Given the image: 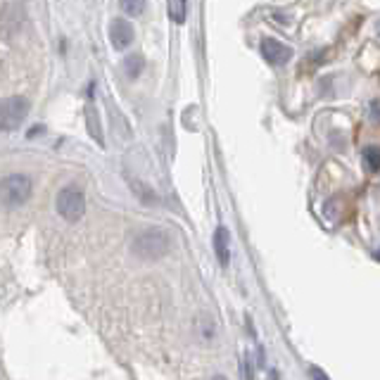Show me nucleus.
I'll return each instance as SVG.
<instances>
[{
    "mask_svg": "<svg viewBox=\"0 0 380 380\" xmlns=\"http://www.w3.org/2000/svg\"><path fill=\"white\" fill-rule=\"evenodd\" d=\"M171 247V240H169V233L162 228H148L143 233L136 235L133 245L131 250L133 254L143 261H155V259H162Z\"/></svg>",
    "mask_w": 380,
    "mask_h": 380,
    "instance_id": "1",
    "label": "nucleus"
},
{
    "mask_svg": "<svg viewBox=\"0 0 380 380\" xmlns=\"http://www.w3.org/2000/svg\"><path fill=\"white\" fill-rule=\"evenodd\" d=\"M55 207H58V214L65 221H79L81 216L86 214V197L84 192L74 185H67L58 192V200H55Z\"/></svg>",
    "mask_w": 380,
    "mask_h": 380,
    "instance_id": "2",
    "label": "nucleus"
},
{
    "mask_svg": "<svg viewBox=\"0 0 380 380\" xmlns=\"http://www.w3.org/2000/svg\"><path fill=\"white\" fill-rule=\"evenodd\" d=\"M31 190H34V183H31L29 176H24V173H10V176L3 181L5 207L8 209L22 207V204L31 197Z\"/></svg>",
    "mask_w": 380,
    "mask_h": 380,
    "instance_id": "3",
    "label": "nucleus"
},
{
    "mask_svg": "<svg viewBox=\"0 0 380 380\" xmlns=\"http://www.w3.org/2000/svg\"><path fill=\"white\" fill-rule=\"evenodd\" d=\"M29 114V100L22 96H12L3 100V129L15 131L22 126V122Z\"/></svg>",
    "mask_w": 380,
    "mask_h": 380,
    "instance_id": "4",
    "label": "nucleus"
},
{
    "mask_svg": "<svg viewBox=\"0 0 380 380\" xmlns=\"http://www.w3.org/2000/svg\"><path fill=\"white\" fill-rule=\"evenodd\" d=\"M259 48H261V58L269 62L271 67H280L292 60V48L283 46V43L276 39H264Z\"/></svg>",
    "mask_w": 380,
    "mask_h": 380,
    "instance_id": "5",
    "label": "nucleus"
},
{
    "mask_svg": "<svg viewBox=\"0 0 380 380\" xmlns=\"http://www.w3.org/2000/svg\"><path fill=\"white\" fill-rule=\"evenodd\" d=\"M110 43L114 51H126L133 43V27L126 20H114L110 24Z\"/></svg>",
    "mask_w": 380,
    "mask_h": 380,
    "instance_id": "6",
    "label": "nucleus"
},
{
    "mask_svg": "<svg viewBox=\"0 0 380 380\" xmlns=\"http://www.w3.org/2000/svg\"><path fill=\"white\" fill-rule=\"evenodd\" d=\"M214 252L221 266H228L230 261V233L226 226H219L214 230Z\"/></svg>",
    "mask_w": 380,
    "mask_h": 380,
    "instance_id": "7",
    "label": "nucleus"
},
{
    "mask_svg": "<svg viewBox=\"0 0 380 380\" xmlns=\"http://www.w3.org/2000/svg\"><path fill=\"white\" fill-rule=\"evenodd\" d=\"M124 74H126L129 79H138L140 72L145 70V58H143L140 53H133V55H126V60H124Z\"/></svg>",
    "mask_w": 380,
    "mask_h": 380,
    "instance_id": "8",
    "label": "nucleus"
},
{
    "mask_svg": "<svg viewBox=\"0 0 380 380\" xmlns=\"http://www.w3.org/2000/svg\"><path fill=\"white\" fill-rule=\"evenodd\" d=\"M86 122H89V133L98 140V145H105L103 129H100V122H98V112L93 110V105L86 107Z\"/></svg>",
    "mask_w": 380,
    "mask_h": 380,
    "instance_id": "9",
    "label": "nucleus"
},
{
    "mask_svg": "<svg viewBox=\"0 0 380 380\" xmlns=\"http://www.w3.org/2000/svg\"><path fill=\"white\" fill-rule=\"evenodd\" d=\"M364 159H366V164H369V169L371 171H380V148L378 145H369V148H364Z\"/></svg>",
    "mask_w": 380,
    "mask_h": 380,
    "instance_id": "10",
    "label": "nucleus"
},
{
    "mask_svg": "<svg viewBox=\"0 0 380 380\" xmlns=\"http://www.w3.org/2000/svg\"><path fill=\"white\" fill-rule=\"evenodd\" d=\"M119 5L129 17H138L145 12V0H119Z\"/></svg>",
    "mask_w": 380,
    "mask_h": 380,
    "instance_id": "11",
    "label": "nucleus"
},
{
    "mask_svg": "<svg viewBox=\"0 0 380 380\" xmlns=\"http://www.w3.org/2000/svg\"><path fill=\"white\" fill-rule=\"evenodd\" d=\"M169 17L176 24L185 22V0H169Z\"/></svg>",
    "mask_w": 380,
    "mask_h": 380,
    "instance_id": "12",
    "label": "nucleus"
},
{
    "mask_svg": "<svg viewBox=\"0 0 380 380\" xmlns=\"http://www.w3.org/2000/svg\"><path fill=\"white\" fill-rule=\"evenodd\" d=\"M309 376H311V380H330V378H328V373H326V371H321L319 366H311V369H309Z\"/></svg>",
    "mask_w": 380,
    "mask_h": 380,
    "instance_id": "13",
    "label": "nucleus"
},
{
    "mask_svg": "<svg viewBox=\"0 0 380 380\" xmlns=\"http://www.w3.org/2000/svg\"><path fill=\"white\" fill-rule=\"evenodd\" d=\"M242 378H245V380H254V369H252L250 359L242 361Z\"/></svg>",
    "mask_w": 380,
    "mask_h": 380,
    "instance_id": "14",
    "label": "nucleus"
},
{
    "mask_svg": "<svg viewBox=\"0 0 380 380\" xmlns=\"http://www.w3.org/2000/svg\"><path fill=\"white\" fill-rule=\"evenodd\" d=\"M371 117H373V122H380V103H373V107H371Z\"/></svg>",
    "mask_w": 380,
    "mask_h": 380,
    "instance_id": "15",
    "label": "nucleus"
},
{
    "mask_svg": "<svg viewBox=\"0 0 380 380\" xmlns=\"http://www.w3.org/2000/svg\"><path fill=\"white\" fill-rule=\"evenodd\" d=\"M209 380H228L226 376H214V378H209Z\"/></svg>",
    "mask_w": 380,
    "mask_h": 380,
    "instance_id": "16",
    "label": "nucleus"
},
{
    "mask_svg": "<svg viewBox=\"0 0 380 380\" xmlns=\"http://www.w3.org/2000/svg\"><path fill=\"white\" fill-rule=\"evenodd\" d=\"M376 259H378V261H380V250H378V252H376Z\"/></svg>",
    "mask_w": 380,
    "mask_h": 380,
    "instance_id": "17",
    "label": "nucleus"
}]
</instances>
